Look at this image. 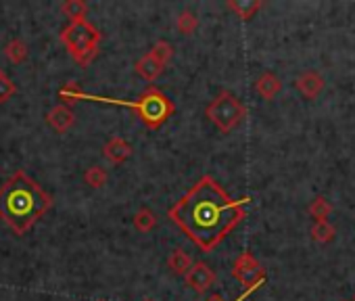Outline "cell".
I'll return each mask as SVG.
<instances>
[{"label":"cell","mask_w":355,"mask_h":301,"mask_svg":"<svg viewBox=\"0 0 355 301\" xmlns=\"http://www.w3.org/2000/svg\"><path fill=\"white\" fill-rule=\"evenodd\" d=\"M61 13L69 19V24L86 22L88 5H86V3H82V0H65V3L61 5Z\"/></svg>","instance_id":"cell-15"},{"label":"cell","mask_w":355,"mask_h":301,"mask_svg":"<svg viewBox=\"0 0 355 301\" xmlns=\"http://www.w3.org/2000/svg\"><path fill=\"white\" fill-rule=\"evenodd\" d=\"M232 276L247 289H259L266 280V270L251 251H243L232 266Z\"/></svg>","instance_id":"cell-6"},{"label":"cell","mask_w":355,"mask_h":301,"mask_svg":"<svg viewBox=\"0 0 355 301\" xmlns=\"http://www.w3.org/2000/svg\"><path fill=\"white\" fill-rule=\"evenodd\" d=\"M150 57H155L163 67L171 61V57H173V46L169 44V42H165V40H159L153 49H150V53H148Z\"/></svg>","instance_id":"cell-22"},{"label":"cell","mask_w":355,"mask_h":301,"mask_svg":"<svg viewBox=\"0 0 355 301\" xmlns=\"http://www.w3.org/2000/svg\"><path fill=\"white\" fill-rule=\"evenodd\" d=\"M353 301H355V297H353Z\"/></svg>","instance_id":"cell-26"},{"label":"cell","mask_w":355,"mask_h":301,"mask_svg":"<svg viewBox=\"0 0 355 301\" xmlns=\"http://www.w3.org/2000/svg\"><path fill=\"white\" fill-rule=\"evenodd\" d=\"M53 205L55 199L24 170L13 172L0 184V220L17 237H24Z\"/></svg>","instance_id":"cell-2"},{"label":"cell","mask_w":355,"mask_h":301,"mask_svg":"<svg viewBox=\"0 0 355 301\" xmlns=\"http://www.w3.org/2000/svg\"><path fill=\"white\" fill-rule=\"evenodd\" d=\"M324 78H322V74L320 71H315V69H307V71H303L297 80H295V86H297V90L307 98V101H313V98H318L320 96V92L324 90Z\"/></svg>","instance_id":"cell-8"},{"label":"cell","mask_w":355,"mask_h":301,"mask_svg":"<svg viewBox=\"0 0 355 301\" xmlns=\"http://www.w3.org/2000/svg\"><path fill=\"white\" fill-rule=\"evenodd\" d=\"M255 90H257V94H259L261 98L272 101V98H276V94L282 90V82H280V78H276L272 71H263V74L257 78V82H255Z\"/></svg>","instance_id":"cell-11"},{"label":"cell","mask_w":355,"mask_h":301,"mask_svg":"<svg viewBox=\"0 0 355 301\" xmlns=\"http://www.w3.org/2000/svg\"><path fill=\"white\" fill-rule=\"evenodd\" d=\"M334 234H336V228L326 220V222H315L313 226H311V239L315 241V243H320V245H326V243H330L332 239H334Z\"/></svg>","instance_id":"cell-19"},{"label":"cell","mask_w":355,"mask_h":301,"mask_svg":"<svg viewBox=\"0 0 355 301\" xmlns=\"http://www.w3.org/2000/svg\"><path fill=\"white\" fill-rule=\"evenodd\" d=\"M107 170L101 168V166H90L86 172H84V182L90 187V189H101L107 184Z\"/></svg>","instance_id":"cell-21"},{"label":"cell","mask_w":355,"mask_h":301,"mask_svg":"<svg viewBox=\"0 0 355 301\" xmlns=\"http://www.w3.org/2000/svg\"><path fill=\"white\" fill-rule=\"evenodd\" d=\"M59 38L65 44V49L69 51V55L73 57V61L82 67H88L98 55L103 34L96 30V26H92L86 19V22L69 24L67 28H63Z\"/></svg>","instance_id":"cell-4"},{"label":"cell","mask_w":355,"mask_h":301,"mask_svg":"<svg viewBox=\"0 0 355 301\" xmlns=\"http://www.w3.org/2000/svg\"><path fill=\"white\" fill-rule=\"evenodd\" d=\"M132 144L125 140V138H121V136H115V138H111L105 146H103V155L111 162V164H115V166H119V164H125L130 157H132Z\"/></svg>","instance_id":"cell-9"},{"label":"cell","mask_w":355,"mask_h":301,"mask_svg":"<svg viewBox=\"0 0 355 301\" xmlns=\"http://www.w3.org/2000/svg\"><path fill=\"white\" fill-rule=\"evenodd\" d=\"M59 98L63 101V105H73L80 101H92V103H107V105H119V107H128L132 111L138 113V117L142 119V123L148 130H159L173 113H175V105L173 101H169L157 86H148L146 90H142V94L136 101H123V98H111V96H98V94H88L84 90H80L78 82H67L61 90H59Z\"/></svg>","instance_id":"cell-3"},{"label":"cell","mask_w":355,"mask_h":301,"mask_svg":"<svg viewBox=\"0 0 355 301\" xmlns=\"http://www.w3.org/2000/svg\"><path fill=\"white\" fill-rule=\"evenodd\" d=\"M134 226L140 230V232H148L157 226V214L148 207H142L134 214Z\"/></svg>","instance_id":"cell-18"},{"label":"cell","mask_w":355,"mask_h":301,"mask_svg":"<svg viewBox=\"0 0 355 301\" xmlns=\"http://www.w3.org/2000/svg\"><path fill=\"white\" fill-rule=\"evenodd\" d=\"M163 65L155 59V57H150L148 53L134 65V71L142 78V80H146V82H155L161 74H163Z\"/></svg>","instance_id":"cell-13"},{"label":"cell","mask_w":355,"mask_h":301,"mask_svg":"<svg viewBox=\"0 0 355 301\" xmlns=\"http://www.w3.org/2000/svg\"><path fill=\"white\" fill-rule=\"evenodd\" d=\"M5 55H7V59H9L11 63L21 65V63H26V61H28L30 49H28V44H26L24 40L15 38V40H11V42L5 46Z\"/></svg>","instance_id":"cell-16"},{"label":"cell","mask_w":355,"mask_h":301,"mask_svg":"<svg viewBox=\"0 0 355 301\" xmlns=\"http://www.w3.org/2000/svg\"><path fill=\"white\" fill-rule=\"evenodd\" d=\"M191 266H193V259H191V255L184 251V249H173L171 253H169V257H167V268L173 272V274H178V276H184L189 270H191Z\"/></svg>","instance_id":"cell-14"},{"label":"cell","mask_w":355,"mask_h":301,"mask_svg":"<svg viewBox=\"0 0 355 301\" xmlns=\"http://www.w3.org/2000/svg\"><path fill=\"white\" fill-rule=\"evenodd\" d=\"M144 301H153V299H144Z\"/></svg>","instance_id":"cell-25"},{"label":"cell","mask_w":355,"mask_h":301,"mask_svg":"<svg viewBox=\"0 0 355 301\" xmlns=\"http://www.w3.org/2000/svg\"><path fill=\"white\" fill-rule=\"evenodd\" d=\"M253 291H257V289H247V291H245V293H243V295H241V297H239L236 301H245V299H247V297H249V295H251ZM207 301H226V299H224V297H222L220 293H214V295H209V297H207Z\"/></svg>","instance_id":"cell-24"},{"label":"cell","mask_w":355,"mask_h":301,"mask_svg":"<svg viewBox=\"0 0 355 301\" xmlns=\"http://www.w3.org/2000/svg\"><path fill=\"white\" fill-rule=\"evenodd\" d=\"M207 119L222 132L228 134L232 132L245 117H247V107L230 92V90H222L205 109Z\"/></svg>","instance_id":"cell-5"},{"label":"cell","mask_w":355,"mask_h":301,"mask_svg":"<svg viewBox=\"0 0 355 301\" xmlns=\"http://www.w3.org/2000/svg\"><path fill=\"white\" fill-rule=\"evenodd\" d=\"M251 199H232L214 176L197 180L169 209L167 218L201 251L211 253L247 216Z\"/></svg>","instance_id":"cell-1"},{"label":"cell","mask_w":355,"mask_h":301,"mask_svg":"<svg viewBox=\"0 0 355 301\" xmlns=\"http://www.w3.org/2000/svg\"><path fill=\"white\" fill-rule=\"evenodd\" d=\"M187 284L195 291V293H205L211 289V284L216 282V272L211 270L209 264L205 261H195L191 266V270L184 274Z\"/></svg>","instance_id":"cell-7"},{"label":"cell","mask_w":355,"mask_h":301,"mask_svg":"<svg viewBox=\"0 0 355 301\" xmlns=\"http://www.w3.org/2000/svg\"><path fill=\"white\" fill-rule=\"evenodd\" d=\"M46 123L55 130V132H59V134H65L73 123H76V115H73V111H71V107H67V105H55L51 111H49V115H46Z\"/></svg>","instance_id":"cell-10"},{"label":"cell","mask_w":355,"mask_h":301,"mask_svg":"<svg viewBox=\"0 0 355 301\" xmlns=\"http://www.w3.org/2000/svg\"><path fill=\"white\" fill-rule=\"evenodd\" d=\"M226 7L243 22H249L251 17H255V13L263 7L261 0H228Z\"/></svg>","instance_id":"cell-12"},{"label":"cell","mask_w":355,"mask_h":301,"mask_svg":"<svg viewBox=\"0 0 355 301\" xmlns=\"http://www.w3.org/2000/svg\"><path fill=\"white\" fill-rule=\"evenodd\" d=\"M175 28H178V32H180L182 36H193L197 32V28H199V19H197L195 13L182 11L180 17H178V22H175Z\"/></svg>","instance_id":"cell-20"},{"label":"cell","mask_w":355,"mask_h":301,"mask_svg":"<svg viewBox=\"0 0 355 301\" xmlns=\"http://www.w3.org/2000/svg\"><path fill=\"white\" fill-rule=\"evenodd\" d=\"M15 92H17V86L13 84V80H9V76L3 69H0V105L7 103Z\"/></svg>","instance_id":"cell-23"},{"label":"cell","mask_w":355,"mask_h":301,"mask_svg":"<svg viewBox=\"0 0 355 301\" xmlns=\"http://www.w3.org/2000/svg\"><path fill=\"white\" fill-rule=\"evenodd\" d=\"M309 216L315 220V222H326L328 220V216L332 214V205H330V201L324 197V195H318L311 203H309Z\"/></svg>","instance_id":"cell-17"}]
</instances>
